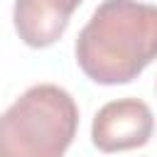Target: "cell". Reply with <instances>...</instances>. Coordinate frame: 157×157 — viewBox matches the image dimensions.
Segmentation results:
<instances>
[{
    "mask_svg": "<svg viewBox=\"0 0 157 157\" xmlns=\"http://www.w3.org/2000/svg\"><path fill=\"white\" fill-rule=\"evenodd\" d=\"M74 56L93 83L120 86L135 81L157 59V5L103 0L81 27Z\"/></svg>",
    "mask_w": 157,
    "mask_h": 157,
    "instance_id": "cell-1",
    "label": "cell"
},
{
    "mask_svg": "<svg viewBox=\"0 0 157 157\" xmlns=\"http://www.w3.org/2000/svg\"><path fill=\"white\" fill-rule=\"evenodd\" d=\"M78 130V105L56 83H34L0 115V157H64Z\"/></svg>",
    "mask_w": 157,
    "mask_h": 157,
    "instance_id": "cell-2",
    "label": "cell"
},
{
    "mask_svg": "<svg viewBox=\"0 0 157 157\" xmlns=\"http://www.w3.org/2000/svg\"><path fill=\"white\" fill-rule=\"evenodd\" d=\"M81 2L83 0H15V32L27 47L47 49L64 37L71 15L81 7Z\"/></svg>",
    "mask_w": 157,
    "mask_h": 157,
    "instance_id": "cell-4",
    "label": "cell"
},
{
    "mask_svg": "<svg viewBox=\"0 0 157 157\" xmlns=\"http://www.w3.org/2000/svg\"><path fill=\"white\" fill-rule=\"evenodd\" d=\"M155 132V115L140 98H118L98 108L91 123V142L110 155L137 150L150 142Z\"/></svg>",
    "mask_w": 157,
    "mask_h": 157,
    "instance_id": "cell-3",
    "label": "cell"
}]
</instances>
